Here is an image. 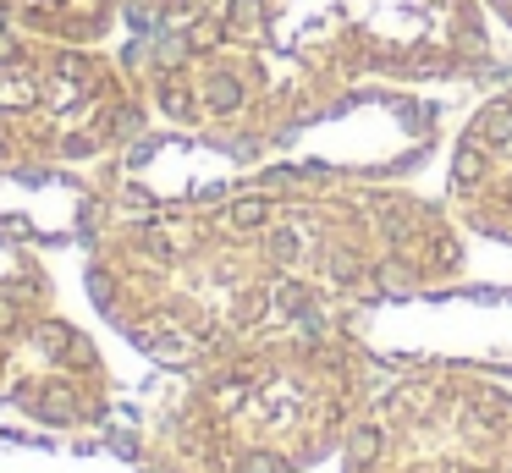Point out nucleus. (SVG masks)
I'll return each mask as SVG.
<instances>
[{
    "mask_svg": "<svg viewBox=\"0 0 512 473\" xmlns=\"http://www.w3.org/2000/svg\"><path fill=\"white\" fill-rule=\"evenodd\" d=\"M468 231L397 182L276 176L199 193L105 237L94 292L122 336L166 363L463 281Z\"/></svg>",
    "mask_w": 512,
    "mask_h": 473,
    "instance_id": "f257e3e1",
    "label": "nucleus"
},
{
    "mask_svg": "<svg viewBox=\"0 0 512 473\" xmlns=\"http://www.w3.org/2000/svg\"><path fill=\"white\" fill-rule=\"evenodd\" d=\"M496 39L479 0H226L155 72V105L237 165L375 83H479Z\"/></svg>",
    "mask_w": 512,
    "mask_h": 473,
    "instance_id": "f03ea898",
    "label": "nucleus"
},
{
    "mask_svg": "<svg viewBox=\"0 0 512 473\" xmlns=\"http://www.w3.org/2000/svg\"><path fill=\"white\" fill-rule=\"evenodd\" d=\"M380 369L353 325H298L182 363L155 418L166 473H309L342 451Z\"/></svg>",
    "mask_w": 512,
    "mask_h": 473,
    "instance_id": "7ed1b4c3",
    "label": "nucleus"
},
{
    "mask_svg": "<svg viewBox=\"0 0 512 473\" xmlns=\"http://www.w3.org/2000/svg\"><path fill=\"white\" fill-rule=\"evenodd\" d=\"M342 473H512V385L468 363H386L342 451Z\"/></svg>",
    "mask_w": 512,
    "mask_h": 473,
    "instance_id": "20e7f679",
    "label": "nucleus"
},
{
    "mask_svg": "<svg viewBox=\"0 0 512 473\" xmlns=\"http://www.w3.org/2000/svg\"><path fill=\"white\" fill-rule=\"evenodd\" d=\"M138 88L89 44L0 28V165H61L122 149Z\"/></svg>",
    "mask_w": 512,
    "mask_h": 473,
    "instance_id": "39448f33",
    "label": "nucleus"
},
{
    "mask_svg": "<svg viewBox=\"0 0 512 473\" xmlns=\"http://www.w3.org/2000/svg\"><path fill=\"white\" fill-rule=\"evenodd\" d=\"M353 330L375 347L380 363L441 358L485 374H512V286L446 281L430 292L364 308Z\"/></svg>",
    "mask_w": 512,
    "mask_h": 473,
    "instance_id": "423d86ee",
    "label": "nucleus"
},
{
    "mask_svg": "<svg viewBox=\"0 0 512 473\" xmlns=\"http://www.w3.org/2000/svg\"><path fill=\"white\" fill-rule=\"evenodd\" d=\"M446 209L468 237L512 248V83L479 99L446 165Z\"/></svg>",
    "mask_w": 512,
    "mask_h": 473,
    "instance_id": "0eeeda50",
    "label": "nucleus"
},
{
    "mask_svg": "<svg viewBox=\"0 0 512 473\" xmlns=\"http://www.w3.org/2000/svg\"><path fill=\"white\" fill-rule=\"evenodd\" d=\"M122 6L127 0H0V22L61 44H100Z\"/></svg>",
    "mask_w": 512,
    "mask_h": 473,
    "instance_id": "6e6552de",
    "label": "nucleus"
},
{
    "mask_svg": "<svg viewBox=\"0 0 512 473\" xmlns=\"http://www.w3.org/2000/svg\"><path fill=\"white\" fill-rule=\"evenodd\" d=\"M138 11H149L155 22H171V28H193V22L215 17L226 0H133Z\"/></svg>",
    "mask_w": 512,
    "mask_h": 473,
    "instance_id": "1a4fd4ad",
    "label": "nucleus"
},
{
    "mask_svg": "<svg viewBox=\"0 0 512 473\" xmlns=\"http://www.w3.org/2000/svg\"><path fill=\"white\" fill-rule=\"evenodd\" d=\"M23 336H28V319H17V314L0 319V380H6V363H12V352H17Z\"/></svg>",
    "mask_w": 512,
    "mask_h": 473,
    "instance_id": "9d476101",
    "label": "nucleus"
},
{
    "mask_svg": "<svg viewBox=\"0 0 512 473\" xmlns=\"http://www.w3.org/2000/svg\"><path fill=\"white\" fill-rule=\"evenodd\" d=\"M479 6H485V17H490V22H501V28L512 33V0H479Z\"/></svg>",
    "mask_w": 512,
    "mask_h": 473,
    "instance_id": "9b49d317",
    "label": "nucleus"
}]
</instances>
